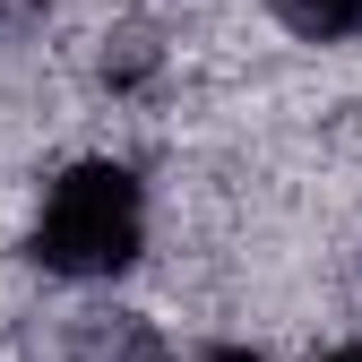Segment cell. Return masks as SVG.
I'll list each match as a JSON object with an SVG mask.
<instances>
[{
    "mask_svg": "<svg viewBox=\"0 0 362 362\" xmlns=\"http://www.w3.org/2000/svg\"><path fill=\"white\" fill-rule=\"evenodd\" d=\"M0 18H9V0H0Z\"/></svg>",
    "mask_w": 362,
    "mask_h": 362,
    "instance_id": "8992f818",
    "label": "cell"
},
{
    "mask_svg": "<svg viewBox=\"0 0 362 362\" xmlns=\"http://www.w3.org/2000/svg\"><path fill=\"white\" fill-rule=\"evenodd\" d=\"M190 362H259L250 345H207V354H190Z\"/></svg>",
    "mask_w": 362,
    "mask_h": 362,
    "instance_id": "277c9868",
    "label": "cell"
},
{
    "mask_svg": "<svg viewBox=\"0 0 362 362\" xmlns=\"http://www.w3.org/2000/svg\"><path fill=\"white\" fill-rule=\"evenodd\" d=\"M69 362H173V354H164V337L147 320H121V310H112V320H86L78 328Z\"/></svg>",
    "mask_w": 362,
    "mask_h": 362,
    "instance_id": "7a4b0ae2",
    "label": "cell"
},
{
    "mask_svg": "<svg viewBox=\"0 0 362 362\" xmlns=\"http://www.w3.org/2000/svg\"><path fill=\"white\" fill-rule=\"evenodd\" d=\"M320 362H362V345H328V354H320Z\"/></svg>",
    "mask_w": 362,
    "mask_h": 362,
    "instance_id": "5b68a950",
    "label": "cell"
},
{
    "mask_svg": "<svg viewBox=\"0 0 362 362\" xmlns=\"http://www.w3.org/2000/svg\"><path fill=\"white\" fill-rule=\"evenodd\" d=\"M276 18L302 43H345V35H362V0H276Z\"/></svg>",
    "mask_w": 362,
    "mask_h": 362,
    "instance_id": "3957f363",
    "label": "cell"
},
{
    "mask_svg": "<svg viewBox=\"0 0 362 362\" xmlns=\"http://www.w3.org/2000/svg\"><path fill=\"white\" fill-rule=\"evenodd\" d=\"M26 250H35V267L78 276V285L121 276V267L147 250V190H139V173L112 164V156H78L69 173H52Z\"/></svg>",
    "mask_w": 362,
    "mask_h": 362,
    "instance_id": "6da1fadb",
    "label": "cell"
}]
</instances>
